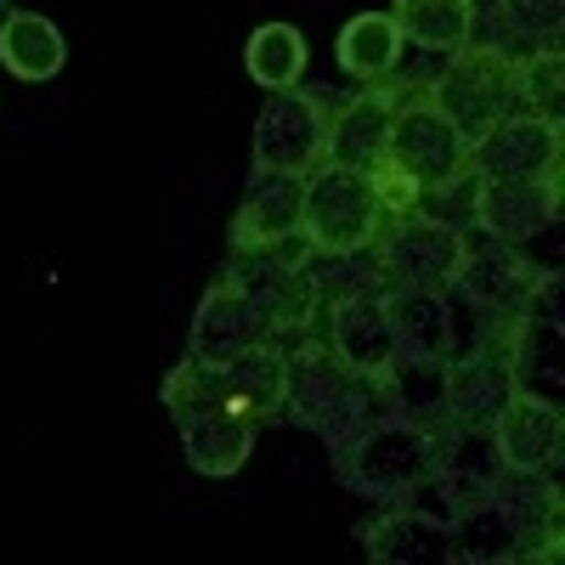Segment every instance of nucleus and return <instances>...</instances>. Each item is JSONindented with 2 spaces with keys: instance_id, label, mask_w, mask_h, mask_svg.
<instances>
[{
  "instance_id": "nucleus-17",
  "label": "nucleus",
  "mask_w": 565,
  "mask_h": 565,
  "mask_svg": "<svg viewBox=\"0 0 565 565\" xmlns=\"http://www.w3.org/2000/svg\"><path fill=\"white\" fill-rule=\"evenodd\" d=\"M565 125H548L537 114H521L514 108L509 119H498L487 136L469 141L463 153V170L476 181H509V175H548V170H565Z\"/></svg>"
},
{
  "instance_id": "nucleus-22",
  "label": "nucleus",
  "mask_w": 565,
  "mask_h": 565,
  "mask_svg": "<svg viewBox=\"0 0 565 565\" xmlns=\"http://www.w3.org/2000/svg\"><path fill=\"white\" fill-rule=\"evenodd\" d=\"M402 52H407V40H402V29H396L391 12H362V18H351V23L340 29V40H334V57H340V68H345L356 85H385V79H396V74H402Z\"/></svg>"
},
{
  "instance_id": "nucleus-14",
  "label": "nucleus",
  "mask_w": 565,
  "mask_h": 565,
  "mask_svg": "<svg viewBox=\"0 0 565 565\" xmlns=\"http://www.w3.org/2000/svg\"><path fill=\"white\" fill-rule=\"evenodd\" d=\"M537 282H543V266L521 244H498V238H487V232L469 226L447 295H458L469 311H481V317H509V311H521L537 295Z\"/></svg>"
},
{
  "instance_id": "nucleus-16",
  "label": "nucleus",
  "mask_w": 565,
  "mask_h": 565,
  "mask_svg": "<svg viewBox=\"0 0 565 565\" xmlns=\"http://www.w3.org/2000/svg\"><path fill=\"white\" fill-rule=\"evenodd\" d=\"M385 322H391V345L396 367L436 380L447 356L458 351V328H452V295L447 289H385Z\"/></svg>"
},
{
  "instance_id": "nucleus-8",
  "label": "nucleus",
  "mask_w": 565,
  "mask_h": 565,
  "mask_svg": "<svg viewBox=\"0 0 565 565\" xmlns=\"http://www.w3.org/2000/svg\"><path fill=\"white\" fill-rule=\"evenodd\" d=\"M514 317V311H509ZM509 317H481V334L447 356L436 373V424H492L498 407L521 391L509 356Z\"/></svg>"
},
{
  "instance_id": "nucleus-1",
  "label": "nucleus",
  "mask_w": 565,
  "mask_h": 565,
  "mask_svg": "<svg viewBox=\"0 0 565 565\" xmlns=\"http://www.w3.org/2000/svg\"><path fill=\"white\" fill-rule=\"evenodd\" d=\"M322 300L306 266L277 255H232L210 277V289L186 328V356L193 362H226L260 340H295L317 322Z\"/></svg>"
},
{
  "instance_id": "nucleus-7",
  "label": "nucleus",
  "mask_w": 565,
  "mask_h": 565,
  "mask_svg": "<svg viewBox=\"0 0 565 565\" xmlns=\"http://www.w3.org/2000/svg\"><path fill=\"white\" fill-rule=\"evenodd\" d=\"M391 221L380 186L367 170L351 164H317L306 175L300 199V232L311 255H367V244L380 238V226Z\"/></svg>"
},
{
  "instance_id": "nucleus-9",
  "label": "nucleus",
  "mask_w": 565,
  "mask_h": 565,
  "mask_svg": "<svg viewBox=\"0 0 565 565\" xmlns=\"http://www.w3.org/2000/svg\"><path fill=\"white\" fill-rule=\"evenodd\" d=\"M463 153H469V136H458V125L430 103V74H407L396 85V114H391V136L380 159L407 170L430 193V186L463 170Z\"/></svg>"
},
{
  "instance_id": "nucleus-18",
  "label": "nucleus",
  "mask_w": 565,
  "mask_h": 565,
  "mask_svg": "<svg viewBox=\"0 0 565 565\" xmlns=\"http://www.w3.org/2000/svg\"><path fill=\"white\" fill-rule=\"evenodd\" d=\"M492 447L503 458V469L514 476H554L565 458V413L559 396L543 391H514L498 418H492Z\"/></svg>"
},
{
  "instance_id": "nucleus-11",
  "label": "nucleus",
  "mask_w": 565,
  "mask_h": 565,
  "mask_svg": "<svg viewBox=\"0 0 565 565\" xmlns=\"http://www.w3.org/2000/svg\"><path fill=\"white\" fill-rule=\"evenodd\" d=\"M340 90L328 85H295L271 90L260 119H255V170H282V175H311L328 164V125H334Z\"/></svg>"
},
{
  "instance_id": "nucleus-12",
  "label": "nucleus",
  "mask_w": 565,
  "mask_h": 565,
  "mask_svg": "<svg viewBox=\"0 0 565 565\" xmlns=\"http://www.w3.org/2000/svg\"><path fill=\"white\" fill-rule=\"evenodd\" d=\"M300 199H306V175H282V170H249L244 204L232 215V255H277V260H311V244L300 232Z\"/></svg>"
},
{
  "instance_id": "nucleus-20",
  "label": "nucleus",
  "mask_w": 565,
  "mask_h": 565,
  "mask_svg": "<svg viewBox=\"0 0 565 565\" xmlns=\"http://www.w3.org/2000/svg\"><path fill=\"white\" fill-rule=\"evenodd\" d=\"M396 79L385 85H362L351 97L334 103V125H328V164H351L367 170L373 159L385 153V136H391V114H396Z\"/></svg>"
},
{
  "instance_id": "nucleus-15",
  "label": "nucleus",
  "mask_w": 565,
  "mask_h": 565,
  "mask_svg": "<svg viewBox=\"0 0 565 565\" xmlns=\"http://www.w3.org/2000/svg\"><path fill=\"white\" fill-rule=\"evenodd\" d=\"M559 199H565V170L476 181V199H469L463 226L487 232V238H498V244H532L559 221Z\"/></svg>"
},
{
  "instance_id": "nucleus-23",
  "label": "nucleus",
  "mask_w": 565,
  "mask_h": 565,
  "mask_svg": "<svg viewBox=\"0 0 565 565\" xmlns=\"http://www.w3.org/2000/svg\"><path fill=\"white\" fill-rule=\"evenodd\" d=\"M391 18H396L407 45H418V52H430V57H447V52L476 40L481 0H396Z\"/></svg>"
},
{
  "instance_id": "nucleus-2",
  "label": "nucleus",
  "mask_w": 565,
  "mask_h": 565,
  "mask_svg": "<svg viewBox=\"0 0 565 565\" xmlns=\"http://www.w3.org/2000/svg\"><path fill=\"white\" fill-rule=\"evenodd\" d=\"M565 503L554 476H503L447 509V559L452 565H554L565 548Z\"/></svg>"
},
{
  "instance_id": "nucleus-3",
  "label": "nucleus",
  "mask_w": 565,
  "mask_h": 565,
  "mask_svg": "<svg viewBox=\"0 0 565 565\" xmlns=\"http://www.w3.org/2000/svg\"><path fill=\"white\" fill-rule=\"evenodd\" d=\"M407 407L402 391H380L373 380L351 373L334 351L322 345L317 328L289 340V396H282V424H300L311 430L328 452L340 441H351L356 430H367L373 418H385Z\"/></svg>"
},
{
  "instance_id": "nucleus-26",
  "label": "nucleus",
  "mask_w": 565,
  "mask_h": 565,
  "mask_svg": "<svg viewBox=\"0 0 565 565\" xmlns=\"http://www.w3.org/2000/svg\"><path fill=\"white\" fill-rule=\"evenodd\" d=\"M514 108L537 114V119H548V125H565V57H559V45H543V52H526V57H521Z\"/></svg>"
},
{
  "instance_id": "nucleus-13",
  "label": "nucleus",
  "mask_w": 565,
  "mask_h": 565,
  "mask_svg": "<svg viewBox=\"0 0 565 565\" xmlns=\"http://www.w3.org/2000/svg\"><path fill=\"white\" fill-rule=\"evenodd\" d=\"M385 289H356V295H334L317 311V334L351 373L373 380L380 391H402V367H396V345H391V322H385Z\"/></svg>"
},
{
  "instance_id": "nucleus-10",
  "label": "nucleus",
  "mask_w": 565,
  "mask_h": 565,
  "mask_svg": "<svg viewBox=\"0 0 565 565\" xmlns=\"http://www.w3.org/2000/svg\"><path fill=\"white\" fill-rule=\"evenodd\" d=\"M463 238H469V226L430 215V210H407L380 226L367 255L385 289H447L458 271V255H463Z\"/></svg>"
},
{
  "instance_id": "nucleus-27",
  "label": "nucleus",
  "mask_w": 565,
  "mask_h": 565,
  "mask_svg": "<svg viewBox=\"0 0 565 565\" xmlns=\"http://www.w3.org/2000/svg\"><path fill=\"white\" fill-rule=\"evenodd\" d=\"M12 7H18V0H0V18H7V12H12Z\"/></svg>"
},
{
  "instance_id": "nucleus-24",
  "label": "nucleus",
  "mask_w": 565,
  "mask_h": 565,
  "mask_svg": "<svg viewBox=\"0 0 565 565\" xmlns=\"http://www.w3.org/2000/svg\"><path fill=\"white\" fill-rule=\"evenodd\" d=\"M559 29L565 0H492V7H481L476 34L509 45V52H543V45H559Z\"/></svg>"
},
{
  "instance_id": "nucleus-21",
  "label": "nucleus",
  "mask_w": 565,
  "mask_h": 565,
  "mask_svg": "<svg viewBox=\"0 0 565 565\" xmlns=\"http://www.w3.org/2000/svg\"><path fill=\"white\" fill-rule=\"evenodd\" d=\"M0 63H7L12 79L23 85H45L57 79L63 63H68V45H63V29L45 18V12H29V7H12L0 18Z\"/></svg>"
},
{
  "instance_id": "nucleus-6",
  "label": "nucleus",
  "mask_w": 565,
  "mask_h": 565,
  "mask_svg": "<svg viewBox=\"0 0 565 565\" xmlns=\"http://www.w3.org/2000/svg\"><path fill=\"white\" fill-rule=\"evenodd\" d=\"M521 57L509 45L476 34L469 45L447 52V68L430 74V103L458 125V136H487L498 119L514 114V79H521Z\"/></svg>"
},
{
  "instance_id": "nucleus-4",
  "label": "nucleus",
  "mask_w": 565,
  "mask_h": 565,
  "mask_svg": "<svg viewBox=\"0 0 565 565\" xmlns=\"http://www.w3.org/2000/svg\"><path fill=\"white\" fill-rule=\"evenodd\" d=\"M328 458H334V476L351 498H367L373 509L413 503L436 469V424L396 407L373 418L367 430H356L351 441H340Z\"/></svg>"
},
{
  "instance_id": "nucleus-19",
  "label": "nucleus",
  "mask_w": 565,
  "mask_h": 565,
  "mask_svg": "<svg viewBox=\"0 0 565 565\" xmlns=\"http://www.w3.org/2000/svg\"><path fill=\"white\" fill-rule=\"evenodd\" d=\"M356 543L373 565H430L447 559V514L424 503H391L367 526H356Z\"/></svg>"
},
{
  "instance_id": "nucleus-25",
  "label": "nucleus",
  "mask_w": 565,
  "mask_h": 565,
  "mask_svg": "<svg viewBox=\"0 0 565 565\" xmlns=\"http://www.w3.org/2000/svg\"><path fill=\"white\" fill-rule=\"evenodd\" d=\"M306 63H311V45L295 23H260L244 45V68L260 90H295L306 79Z\"/></svg>"
},
{
  "instance_id": "nucleus-5",
  "label": "nucleus",
  "mask_w": 565,
  "mask_h": 565,
  "mask_svg": "<svg viewBox=\"0 0 565 565\" xmlns=\"http://www.w3.org/2000/svg\"><path fill=\"white\" fill-rule=\"evenodd\" d=\"M159 402L170 413V424L181 430V452L186 463L199 469V476L210 481H226V476H238V469L249 463L255 441H260V424L238 407H226L210 380H204V367L199 362H175L164 373V385H159Z\"/></svg>"
}]
</instances>
